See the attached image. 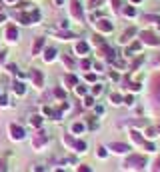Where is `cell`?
Listing matches in <instances>:
<instances>
[{"instance_id":"29","label":"cell","mask_w":160,"mask_h":172,"mask_svg":"<svg viewBox=\"0 0 160 172\" xmlns=\"http://www.w3.org/2000/svg\"><path fill=\"white\" fill-rule=\"evenodd\" d=\"M132 2H140V0H132Z\"/></svg>"},{"instance_id":"15","label":"cell","mask_w":160,"mask_h":172,"mask_svg":"<svg viewBox=\"0 0 160 172\" xmlns=\"http://www.w3.org/2000/svg\"><path fill=\"white\" fill-rule=\"evenodd\" d=\"M20 20H22V24H30V16H28V14H22V16H20Z\"/></svg>"},{"instance_id":"30","label":"cell","mask_w":160,"mask_h":172,"mask_svg":"<svg viewBox=\"0 0 160 172\" xmlns=\"http://www.w3.org/2000/svg\"><path fill=\"white\" fill-rule=\"evenodd\" d=\"M56 172H64V170H56Z\"/></svg>"},{"instance_id":"7","label":"cell","mask_w":160,"mask_h":172,"mask_svg":"<svg viewBox=\"0 0 160 172\" xmlns=\"http://www.w3.org/2000/svg\"><path fill=\"white\" fill-rule=\"evenodd\" d=\"M42 46H44V38H36V42H34V46H32V54H38Z\"/></svg>"},{"instance_id":"4","label":"cell","mask_w":160,"mask_h":172,"mask_svg":"<svg viewBox=\"0 0 160 172\" xmlns=\"http://www.w3.org/2000/svg\"><path fill=\"white\" fill-rule=\"evenodd\" d=\"M110 148L114 150V152H118V154H126V152H128V146H126V144H120V142H112Z\"/></svg>"},{"instance_id":"13","label":"cell","mask_w":160,"mask_h":172,"mask_svg":"<svg viewBox=\"0 0 160 172\" xmlns=\"http://www.w3.org/2000/svg\"><path fill=\"white\" fill-rule=\"evenodd\" d=\"M64 82H66V84H68V88H72L74 84H76V78H74V76H70V74H68V76L64 78Z\"/></svg>"},{"instance_id":"1","label":"cell","mask_w":160,"mask_h":172,"mask_svg":"<svg viewBox=\"0 0 160 172\" xmlns=\"http://www.w3.org/2000/svg\"><path fill=\"white\" fill-rule=\"evenodd\" d=\"M152 96L156 98V102L160 104V74L152 78Z\"/></svg>"},{"instance_id":"28","label":"cell","mask_w":160,"mask_h":172,"mask_svg":"<svg viewBox=\"0 0 160 172\" xmlns=\"http://www.w3.org/2000/svg\"><path fill=\"white\" fill-rule=\"evenodd\" d=\"M34 172H44V168H34Z\"/></svg>"},{"instance_id":"8","label":"cell","mask_w":160,"mask_h":172,"mask_svg":"<svg viewBox=\"0 0 160 172\" xmlns=\"http://www.w3.org/2000/svg\"><path fill=\"white\" fill-rule=\"evenodd\" d=\"M98 28H100V30H102V32H110V30H112V24L108 22V20H100Z\"/></svg>"},{"instance_id":"24","label":"cell","mask_w":160,"mask_h":172,"mask_svg":"<svg viewBox=\"0 0 160 172\" xmlns=\"http://www.w3.org/2000/svg\"><path fill=\"white\" fill-rule=\"evenodd\" d=\"M0 172H6V164H4V160H0Z\"/></svg>"},{"instance_id":"31","label":"cell","mask_w":160,"mask_h":172,"mask_svg":"<svg viewBox=\"0 0 160 172\" xmlns=\"http://www.w3.org/2000/svg\"><path fill=\"white\" fill-rule=\"evenodd\" d=\"M10 2H12V0H10Z\"/></svg>"},{"instance_id":"14","label":"cell","mask_w":160,"mask_h":172,"mask_svg":"<svg viewBox=\"0 0 160 172\" xmlns=\"http://www.w3.org/2000/svg\"><path fill=\"white\" fill-rule=\"evenodd\" d=\"M132 140H134V142H138V144H144V140H142V138L138 136L136 132H132Z\"/></svg>"},{"instance_id":"17","label":"cell","mask_w":160,"mask_h":172,"mask_svg":"<svg viewBox=\"0 0 160 172\" xmlns=\"http://www.w3.org/2000/svg\"><path fill=\"white\" fill-rule=\"evenodd\" d=\"M14 90H16V94H24V86H22V84H16Z\"/></svg>"},{"instance_id":"11","label":"cell","mask_w":160,"mask_h":172,"mask_svg":"<svg viewBox=\"0 0 160 172\" xmlns=\"http://www.w3.org/2000/svg\"><path fill=\"white\" fill-rule=\"evenodd\" d=\"M76 52H78V54H86V52H88V44H86V42H78V44H76Z\"/></svg>"},{"instance_id":"25","label":"cell","mask_w":160,"mask_h":172,"mask_svg":"<svg viewBox=\"0 0 160 172\" xmlns=\"http://www.w3.org/2000/svg\"><path fill=\"white\" fill-rule=\"evenodd\" d=\"M152 172H160V158H158V162H156V166L152 168Z\"/></svg>"},{"instance_id":"26","label":"cell","mask_w":160,"mask_h":172,"mask_svg":"<svg viewBox=\"0 0 160 172\" xmlns=\"http://www.w3.org/2000/svg\"><path fill=\"white\" fill-rule=\"evenodd\" d=\"M98 156L102 158V156H106V152H104V148H98Z\"/></svg>"},{"instance_id":"22","label":"cell","mask_w":160,"mask_h":172,"mask_svg":"<svg viewBox=\"0 0 160 172\" xmlns=\"http://www.w3.org/2000/svg\"><path fill=\"white\" fill-rule=\"evenodd\" d=\"M126 14H128V16H134V14H136V10H134V8H126Z\"/></svg>"},{"instance_id":"16","label":"cell","mask_w":160,"mask_h":172,"mask_svg":"<svg viewBox=\"0 0 160 172\" xmlns=\"http://www.w3.org/2000/svg\"><path fill=\"white\" fill-rule=\"evenodd\" d=\"M82 128H84V126H82V124H78V122L72 124V130H74V132H82Z\"/></svg>"},{"instance_id":"20","label":"cell","mask_w":160,"mask_h":172,"mask_svg":"<svg viewBox=\"0 0 160 172\" xmlns=\"http://www.w3.org/2000/svg\"><path fill=\"white\" fill-rule=\"evenodd\" d=\"M78 172H92V168H88V166H78Z\"/></svg>"},{"instance_id":"19","label":"cell","mask_w":160,"mask_h":172,"mask_svg":"<svg viewBox=\"0 0 160 172\" xmlns=\"http://www.w3.org/2000/svg\"><path fill=\"white\" fill-rule=\"evenodd\" d=\"M120 94H112V102H114V104H120Z\"/></svg>"},{"instance_id":"2","label":"cell","mask_w":160,"mask_h":172,"mask_svg":"<svg viewBox=\"0 0 160 172\" xmlns=\"http://www.w3.org/2000/svg\"><path fill=\"white\" fill-rule=\"evenodd\" d=\"M140 36L144 38V42H146V44H152V46H158V44H160V40L152 34V32H142Z\"/></svg>"},{"instance_id":"3","label":"cell","mask_w":160,"mask_h":172,"mask_svg":"<svg viewBox=\"0 0 160 172\" xmlns=\"http://www.w3.org/2000/svg\"><path fill=\"white\" fill-rule=\"evenodd\" d=\"M10 132H12V138H14V140H22V138H24V130L20 126H16V124H12V126H10Z\"/></svg>"},{"instance_id":"5","label":"cell","mask_w":160,"mask_h":172,"mask_svg":"<svg viewBox=\"0 0 160 172\" xmlns=\"http://www.w3.org/2000/svg\"><path fill=\"white\" fill-rule=\"evenodd\" d=\"M16 36H18V32H16V26H8V28H6V38L10 40V42H14Z\"/></svg>"},{"instance_id":"21","label":"cell","mask_w":160,"mask_h":172,"mask_svg":"<svg viewBox=\"0 0 160 172\" xmlns=\"http://www.w3.org/2000/svg\"><path fill=\"white\" fill-rule=\"evenodd\" d=\"M32 124H34V126H40V116H34V118H32Z\"/></svg>"},{"instance_id":"10","label":"cell","mask_w":160,"mask_h":172,"mask_svg":"<svg viewBox=\"0 0 160 172\" xmlns=\"http://www.w3.org/2000/svg\"><path fill=\"white\" fill-rule=\"evenodd\" d=\"M44 58H46V62H52L54 58H56V50L48 48V50H46V54H44Z\"/></svg>"},{"instance_id":"27","label":"cell","mask_w":160,"mask_h":172,"mask_svg":"<svg viewBox=\"0 0 160 172\" xmlns=\"http://www.w3.org/2000/svg\"><path fill=\"white\" fill-rule=\"evenodd\" d=\"M112 4H114V6L118 8V6H120V0H112Z\"/></svg>"},{"instance_id":"12","label":"cell","mask_w":160,"mask_h":172,"mask_svg":"<svg viewBox=\"0 0 160 172\" xmlns=\"http://www.w3.org/2000/svg\"><path fill=\"white\" fill-rule=\"evenodd\" d=\"M46 142V136H44V132H38V136L34 138V146H40V144H44Z\"/></svg>"},{"instance_id":"9","label":"cell","mask_w":160,"mask_h":172,"mask_svg":"<svg viewBox=\"0 0 160 172\" xmlns=\"http://www.w3.org/2000/svg\"><path fill=\"white\" fill-rule=\"evenodd\" d=\"M72 14L76 16L78 20L82 18V10H80V4H78V2H72Z\"/></svg>"},{"instance_id":"6","label":"cell","mask_w":160,"mask_h":172,"mask_svg":"<svg viewBox=\"0 0 160 172\" xmlns=\"http://www.w3.org/2000/svg\"><path fill=\"white\" fill-rule=\"evenodd\" d=\"M32 80H34L36 86H42V80H44V78H42V74L38 70H32Z\"/></svg>"},{"instance_id":"18","label":"cell","mask_w":160,"mask_h":172,"mask_svg":"<svg viewBox=\"0 0 160 172\" xmlns=\"http://www.w3.org/2000/svg\"><path fill=\"white\" fill-rule=\"evenodd\" d=\"M76 148H78V152H84V148H86V144H84V142H76Z\"/></svg>"},{"instance_id":"23","label":"cell","mask_w":160,"mask_h":172,"mask_svg":"<svg viewBox=\"0 0 160 172\" xmlns=\"http://www.w3.org/2000/svg\"><path fill=\"white\" fill-rule=\"evenodd\" d=\"M6 102H8L6 96H0V106H6Z\"/></svg>"}]
</instances>
